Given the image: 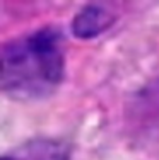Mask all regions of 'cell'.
Returning a JSON list of instances; mask_svg holds the SVG:
<instances>
[{
	"instance_id": "6da1fadb",
	"label": "cell",
	"mask_w": 159,
	"mask_h": 160,
	"mask_svg": "<svg viewBox=\"0 0 159 160\" xmlns=\"http://www.w3.org/2000/svg\"><path fill=\"white\" fill-rule=\"evenodd\" d=\"M3 92L19 99H40L56 89L63 75L62 34L45 28L5 43L2 48Z\"/></svg>"
},
{
	"instance_id": "7a4b0ae2",
	"label": "cell",
	"mask_w": 159,
	"mask_h": 160,
	"mask_svg": "<svg viewBox=\"0 0 159 160\" xmlns=\"http://www.w3.org/2000/svg\"><path fill=\"white\" fill-rule=\"evenodd\" d=\"M109 26V16L101 7H86L74 21V32L79 38H89L103 32Z\"/></svg>"
},
{
	"instance_id": "3957f363",
	"label": "cell",
	"mask_w": 159,
	"mask_h": 160,
	"mask_svg": "<svg viewBox=\"0 0 159 160\" xmlns=\"http://www.w3.org/2000/svg\"><path fill=\"white\" fill-rule=\"evenodd\" d=\"M2 160H17V158H10V157H3Z\"/></svg>"
}]
</instances>
